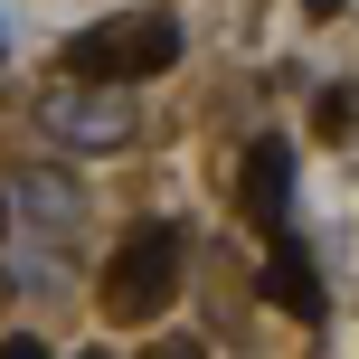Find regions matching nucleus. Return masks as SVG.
<instances>
[{"label":"nucleus","mask_w":359,"mask_h":359,"mask_svg":"<svg viewBox=\"0 0 359 359\" xmlns=\"http://www.w3.org/2000/svg\"><path fill=\"white\" fill-rule=\"evenodd\" d=\"M0 227H10V198H0Z\"/></svg>","instance_id":"obj_8"},{"label":"nucleus","mask_w":359,"mask_h":359,"mask_svg":"<svg viewBox=\"0 0 359 359\" xmlns=\"http://www.w3.org/2000/svg\"><path fill=\"white\" fill-rule=\"evenodd\" d=\"M57 133H86V142H123V133H133V114H114V104H104V86H86V95H67V104H57Z\"/></svg>","instance_id":"obj_5"},{"label":"nucleus","mask_w":359,"mask_h":359,"mask_svg":"<svg viewBox=\"0 0 359 359\" xmlns=\"http://www.w3.org/2000/svg\"><path fill=\"white\" fill-rule=\"evenodd\" d=\"M170 293H180V227L142 217L104 265V312L114 322H151V312H170Z\"/></svg>","instance_id":"obj_2"},{"label":"nucleus","mask_w":359,"mask_h":359,"mask_svg":"<svg viewBox=\"0 0 359 359\" xmlns=\"http://www.w3.org/2000/svg\"><path fill=\"white\" fill-rule=\"evenodd\" d=\"M0 359H48V341H29V331H10V341H0Z\"/></svg>","instance_id":"obj_7"},{"label":"nucleus","mask_w":359,"mask_h":359,"mask_svg":"<svg viewBox=\"0 0 359 359\" xmlns=\"http://www.w3.org/2000/svg\"><path fill=\"white\" fill-rule=\"evenodd\" d=\"M0 57H10V29H0Z\"/></svg>","instance_id":"obj_9"},{"label":"nucleus","mask_w":359,"mask_h":359,"mask_svg":"<svg viewBox=\"0 0 359 359\" xmlns=\"http://www.w3.org/2000/svg\"><path fill=\"white\" fill-rule=\"evenodd\" d=\"M255 284H265V303H274V312H293V322H322V265H312L303 236H274Z\"/></svg>","instance_id":"obj_4"},{"label":"nucleus","mask_w":359,"mask_h":359,"mask_svg":"<svg viewBox=\"0 0 359 359\" xmlns=\"http://www.w3.org/2000/svg\"><path fill=\"white\" fill-rule=\"evenodd\" d=\"M350 123H359V95H350V86H331V95H322V133H331V142H341Z\"/></svg>","instance_id":"obj_6"},{"label":"nucleus","mask_w":359,"mask_h":359,"mask_svg":"<svg viewBox=\"0 0 359 359\" xmlns=\"http://www.w3.org/2000/svg\"><path fill=\"white\" fill-rule=\"evenodd\" d=\"M67 86H142V76L180 67V19L170 10H133V19H104V29H76L57 48Z\"/></svg>","instance_id":"obj_1"},{"label":"nucleus","mask_w":359,"mask_h":359,"mask_svg":"<svg viewBox=\"0 0 359 359\" xmlns=\"http://www.w3.org/2000/svg\"><path fill=\"white\" fill-rule=\"evenodd\" d=\"M236 180H246V189H236V198H246V217H255L265 236H284V208H293V142H284V133H255Z\"/></svg>","instance_id":"obj_3"}]
</instances>
